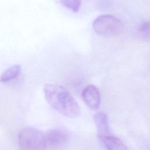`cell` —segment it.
Returning a JSON list of instances; mask_svg holds the SVG:
<instances>
[{
  "label": "cell",
  "mask_w": 150,
  "mask_h": 150,
  "mask_svg": "<svg viewBox=\"0 0 150 150\" xmlns=\"http://www.w3.org/2000/svg\"><path fill=\"white\" fill-rule=\"evenodd\" d=\"M45 98L49 104L58 112L69 118H76L80 114L76 100L64 87L54 84L43 86Z\"/></svg>",
  "instance_id": "obj_1"
},
{
  "label": "cell",
  "mask_w": 150,
  "mask_h": 150,
  "mask_svg": "<svg viewBox=\"0 0 150 150\" xmlns=\"http://www.w3.org/2000/svg\"><path fill=\"white\" fill-rule=\"evenodd\" d=\"M17 140L20 150H46L47 146L45 134L32 127L21 129Z\"/></svg>",
  "instance_id": "obj_2"
},
{
  "label": "cell",
  "mask_w": 150,
  "mask_h": 150,
  "mask_svg": "<svg viewBox=\"0 0 150 150\" xmlns=\"http://www.w3.org/2000/svg\"><path fill=\"white\" fill-rule=\"evenodd\" d=\"M93 28L100 35L112 36L121 32L122 24L121 21L115 16L105 14L100 15L94 20Z\"/></svg>",
  "instance_id": "obj_3"
},
{
  "label": "cell",
  "mask_w": 150,
  "mask_h": 150,
  "mask_svg": "<svg viewBox=\"0 0 150 150\" xmlns=\"http://www.w3.org/2000/svg\"><path fill=\"white\" fill-rule=\"evenodd\" d=\"M81 96L86 104L93 110L99 108L101 102V97L99 90L93 85L86 86L82 91Z\"/></svg>",
  "instance_id": "obj_4"
},
{
  "label": "cell",
  "mask_w": 150,
  "mask_h": 150,
  "mask_svg": "<svg viewBox=\"0 0 150 150\" xmlns=\"http://www.w3.org/2000/svg\"><path fill=\"white\" fill-rule=\"evenodd\" d=\"M47 146L53 148H59L64 146L68 140L67 134L61 129H52L45 134Z\"/></svg>",
  "instance_id": "obj_5"
},
{
  "label": "cell",
  "mask_w": 150,
  "mask_h": 150,
  "mask_svg": "<svg viewBox=\"0 0 150 150\" xmlns=\"http://www.w3.org/2000/svg\"><path fill=\"white\" fill-rule=\"evenodd\" d=\"M94 120L97 128L98 138L111 135L108 127V118L105 114L101 112L97 113L94 115Z\"/></svg>",
  "instance_id": "obj_6"
},
{
  "label": "cell",
  "mask_w": 150,
  "mask_h": 150,
  "mask_svg": "<svg viewBox=\"0 0 150 150\" xmlns=\"http://www.w3.org/2000/svg\"><path fill=\"white\" fill-rule=\"evenodd\" d=\"M99 138L107 150H129L120 138L111 135Z\"/></svg>",
  "instance_id": "obj_7"
},
{
  "label": "cell",
  "mask_w": 150,
  "mask_h": 150,
  "mask_svg": "<svg viewBox=\"0 0 150 150\" xmlns=\"http://www.w3.org/2000/svg\"><path fill=\"white\" fill-rule=\"evenodd\" d=\"M21 67L19 64L11 66L6 69L0 76V82L5 83L15 79L20 73Z\"/></svg>",
  "instance_id": "obj_8"
},
{
  "label": "cell",
  "mask_w": 150,
  "mask_h": 150,
  "mask_svg": "<svg viewBox=\"0 0 150 150\" xmlns=\"http://www.w3.org/2000/svg\"><path fill=\"white\" fill-rule=\"evenodd\" d=\"M60 3L67 8L70 9L73 12H77L79 10L81 5L80 1H73V0H62L60 1Z\"/></svg>",
  "instance_id": "obj_9"
},
{
  "label": "cell",
  "mask_w": 150,
  "mask_h": 150,
  "mask_svg": "<svg viewBox=\"0 0 150 150\" xmlns=\"http://www.w3.org/2000/svg\"><path fill=\"white\" fill-rule=\"evenodd\" d=\"M138 32L142 38L150 40V22L143 23L139 27Z\"/></svg>",
  "instance_id": "obj_10"
}]
</instances>
